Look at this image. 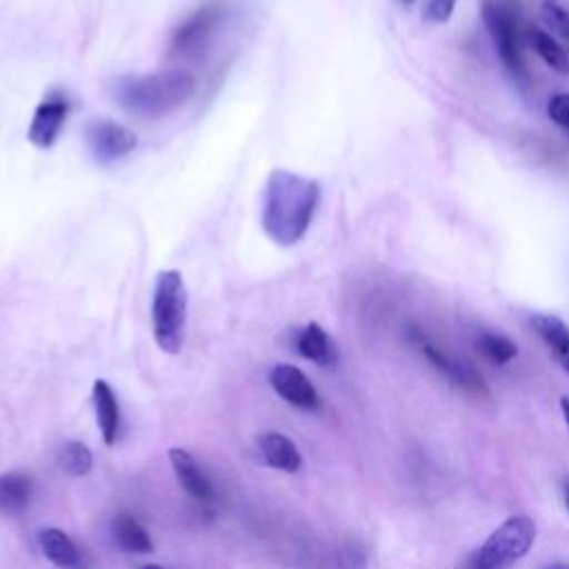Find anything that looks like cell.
<instances>
[{
  "label": "cell",
  "instance_id": "obj_28",
  "mask_svg": "<svg viewBox=\"0 0 569 569\" xmlns=\"http://www.w3.org/2000/svg\"><path fill=\"white\" fill-rule=\"evenodd\" d=\"M142 569H162V567L160 565H144Z\"/></svg>",
  "mask_w": 569,
  "mask_h": 569
},
{
  "label": "cell",
  "instance_id": "obj_1",
  "mask_svg": "<svg viewBox=\"0 0 569 569\" xmlns=\"http://www.w3.org/2000/svg\"><path fill=\"white\" fill-rule=\"evenodd\" d=\"M320 204V184L287 169H273L262 193L260 222L264 233L282 247H291L311 227Z\"/></svg>",
  "mask_w": 569,
  "mask_h": 569
},
{
  "label": "cell",
  "instance_id": "obj_8",
  "mask_svg": "<svg viewBox=\"0 0 569 569\" xmlns=\"http://www.w3.org/2000/svg\"><path fill=\"white\" fill-rule=\"evenodd\" d=\"M411 342L420 349V353L431 362V367L436 371H440L451 385L465 389V391H485V382L482 378L476 373V369L471 365H467L465 360L456 358L453 353H449L447 349H442L440 345H436L433 340H429V336H425L422 331L413 329L411 331Z\"/></svg>",
  "mask_w": 569,
  "mask_h": 569
},
{
  "label": "cell",
  "instance_id": "obj_25",
  "mask_svg": "<svg viewBox=\"0 0 569 569\" xmlns=\"http://www.w3.org/2000/svg\"><path fill=\"white\" fill-rule=\"evenodd\" d=\"M560 493H562L565 509L569 511V476H565V478H562V482H560Z\"/></svg>",
  "mask_w": 569,
  "mask_h": 569
},
{
  "label": "cell",
  "instance_id": "obj_4",
  "mask_svg": "<svg viewBox=\"0 0 569 569\" xmlns=\"http://www.w3.org/2000/svg\"><path fill=\"white\" fill-rule=\"evenodd\" d=\"M187 327V287L180 271L167 269L156 278L151 298V329L158 347L176 356L184 342Z\"/></svg>",
  "mask_w": 569,
  "mask_h": 569
},
{
  "label": "cell",
  "instance_id": "obj_5",
  "mask_svg": "<svg viewBox=\"0 0 569 569\" xmlns=\"http://www.w3.org/2000/svg\"><path fill=\"white\" fill-rule=\"evenodd\" d=\"M227 16L229 7L224 4V0H207L204 4L196 7L176 24L169 38V53L178 60L202 58L216 40Z\"/></svg>",
  "mask_w": 569,
  "mask_h": 569
},
{
  "label": "cell",
  "instance_id": "obj_16",
  "mask_svg": "<svg viewBox=\"0 0 569 569\" xmlns=\"http://www.w3.org/2000/svg\"><path fill=\"white\" fill-rule=\"evenodd\" d=\"M38 545L44 558L58 569H78L82 565L80 549L62 529H56V527L40 529Z\"/></svg>",
  "mask_w": 569,
  "mask_h": 569
},
{
  "label": "cell",
  "instance_id": "obj_21",
  "mask_svg": "<svg viewBox=\"0 0 569 569\" xmlns=\"http://www.w3.org/2000/svg\"><path fill=\"white\" fill-rule=\"evenodd\" d=\"M60 467L69 473V476H87L91 471V465H93V456L89 451V447L84 442H67L62 449H60Z\"/></svg>",
  "mask_w": 569,
  "mask_h": 569
},
{
  "label": "cell",
  "instance_id": "obj_19",
  "mask_svg": "<svg viewBox=\"0 0 569 569\" xmlns=\"http://www.w3.org/2000/svg\"><path fill=\"white\" fill-rule=\"evenodd\" d=\"M527 40L533 47V51L558 73H569V56L567 51L551 38V33H547L545 29H529L527 31Z\"/></svg>",
  "mask_w": 569,
  "mask_h": 569
},
{
  "label": "cell",
  "instance_id": "obj_7",
  "mask_svg": "<svg viewBox=\"0 0 569 569\" xmlns=\"http://www.w3.org/2000/svg\"><path fill=\"white\" fill-rule=\"evenodd\" d=\"M84 142L98 164H111L129 156L136 149L138 138L129 127L116 120L93 118L84 127Z\"/></svg>",
  "mask_w": 569,
  "mask_h": 569
},
{
  "label": "cell",
  "instance_id": "obj_22",
  "mask_svg": "<svg viewBox=\"0 0 569 569\" xmlns=\"http://www.w3.org/2000/svg\"><path fill=\"white\" fill-rule=\"evenodd\" d=\"M542 20L547 27H551L558 36L569 40V11L556 2V0H545L542 2Z\"/></svg>",
  "mask_w": 569,
  "mask_h": 569
},
{
  "label": "cell",
  "instance_id": "obj_15",
  "mask_svg": "<svg viewBox=\"0 0 569 569\" xmlns=\"http://www.w3.org/2000/svg\"><path fill=\"white\" fill-rule=\"evenodd\" d=\"M91 400H93V413H96L100 436L104 445H113L120 429V407L111 385L107 380H96L91 389Z\"/></svg>",
  "mask_w": 569,
  "mask_h": 569
},
{
  "label": "cell",
  "instance_id": "obj_3",
  "mask_svg": "<svg viewBox=\"0 0 569 569\" xmlns=\"http://www.w3.org/2000/svg\"><path fill=\"white\" fill-rule=\"evenodd\" d=\"M533 540L536 522L525 513L509 516L456 569H511L529 553Z\"/></svg>",
  "mask_w": 569,
  "mask_h": 569
},
{
  "label": "cell",
  "instance_id": "obj_20",
  "mask_svg": "<svg viewBox=\"0 0 569 569\" xmlns=\"http://www.w3.org/2000/svg\"><path fill=\"white\" fill-rule=\"evenodd\" d=\"M480 353L491 360L493 365H507L518 356V347L516 342H511L507 336L502 333H493V331H482L476 340Z\"/></svg>",
  "mask_w": 569,
  "mask_h": 569
},
{
  "label": "cell",
  "instance_id": "obj_13",
  "mask_svg": "<svg viewBox=\"0 0 569 569\" xmlns=\"http://www.w3.org/2000/svg\"><path fill=\"white\" fill-rule=\"evenodd\" d=\"M258 449L262 460L284 473H296L302 467V453L296 442L278 431H267L258 438Z\"/></svg>",
  "mask_w": 569,
  "mask_h": 569
},
{
  "label": "cell",
  "instance_id": "obj_18",
  "mask_svg": "<svg viewBox=\"0 0 569 569\" xmlns=\"http://www.w3.org/2000/svg\"><path fill=\"white\" fill-rule=\"evenodd\" d=\"M109 529H111L113 542L127 553H149L153 549V542L147 529L129 513L113 516Z\"/></svg>",
  "mask_w": 569,
  "mask_h": 569
},
{
  "label": "cell",
  "instance_id": "obj_17",
  "mask_svg": "<svg viewBox=\"0 0 569 569\" xmlns=\"http://www.w3.org/2000/svg\"><path fill=\"white\" fill-rule=\"evenodd\" d=\"M33 496V480L22 471L0 473V511L16 516L24 511Z\"/></svg>",
  "mask_w": 569,
  "mask_h": 569
},
{
  "label": "cell",
  "instance_id": "obj_9",
  "mask_svg": "<svg viewBox=\"0 0 569 569\" xmlns=\"http://www.w3.org/2000/svg\"><path fill=\"white\" fill-rule=\"evenodd\" d=\"M69 111H71V100L62 91H49L36 107L33 118L29 122L27 136L31 144L40 149H49L60 136V129L64 127Z\"/></svg>",
  "mask_w": 569,
  "mask_h": 569
},
{
  "label": "cell",
  "instance_id": "obj_27",
  "mask_svg": "<svg viewBox=\"0 0 569 569\" xmlns=\"http://www.w3.org/2000/svg\"><path fill=\"white\" fill-rule=\"evenodd\" d=\"M545 569H569V562H562V560H558V562H551V565H547Z\"/></svg>",
  "mask_w": 569,
  "mask_h": 569
},
{
  "label": "cell",
  "instance_id": "obj_24",
  "mask_svg": "<svg viewBox=\"0 0 569 569\" xmlns=\"http://www.w3.org/2000/svg\"><path fill=\"white\" fill-rule=\"evenodd\" d=\"M547 113L560 129L569 133V91L553 93L547 102Z\"/></svg>",
  "mask_w": 569,
  "mask_h": 569
},
{
  "label": "cell",
  "instance_id": "obj_10",
  "mask_svg": "<svg viewBox=\"0 0 569 569\" xmlns=\"http://www.w3.org/2000/svg\"><path fill=\"white\" fill-rule=\"evenodd\" d=\"M269 385L271 389L289 405L298 407V409H316L320 405L318 391L313 387V382L293 365L280 362L276 367L269 369Z\"/></svg>",
  "mask_w": 569,
  "mask_h": 569
},
{
  "label": "cell",
  "instance_id": "obj_12",
  "mask_svg": "<svg viewBox=\"0 0 569 569\" xmlns=\"http://www.w3.org/2000/svg\"><path fill=\"white\" fill-rule=\"evenodd\" d=\"M169 462L171 469L180 482V487L198 502H209L213 498V487L211 480L207 478V473L200 469V465L196 462V458L180 447L169 449Z\"/></svg>",
  "mask_w": 569,
  "mask_h": 569
},
{
  "label": "cell",
  "instance_id": "obj_26",
  "mask_svg": "<svg viewBox=\"0 0 569 569\" xmlns=\"http://www.w3.org/2000/svg\"><path fill=\"white\" fill-rule=\"evenodd\" d=\"M560 411H562V418H565V422L569 427V396L560 398Z\"/></svg>",
  "mask_w": 569,
  "mask_h": 569
},
{
  "label": "cell",
  "instance_id": "obj_11",
  "mask_svg": "<svg viewBox=\"0 0 569 569\" xmlns=\"http://www.w3.org/2000/svg\"><path fill=\"white\" fill-rule=\"evenodd\" d=\"M529 325L560 369L569 373V325L553 313H531Z\"/></svg>",
  "mask_w": 569,
  "mask_h": 569
},
{
  "label": "cell",
  "instance_id": "obj_2",
  "mask_svg": "<svg viewBox=\"0 0 569 569\" xmlns=\"http://www.w3.org/2000/svg\"><path fill=\"white\" fill-rule=\"evenodd\" d=\"M196 91V78L187 69L120 76L111 84L113 100L129 113L156 120L173 113Z\"/></svg>",
  "mask_w": 569,
  "mask_h": 569
},
{
  "label": "cell",
  "instance_id": "obj_6",
  "mask_svg": "<svg viewBox=\"0 0 569 569\" xmlns=\"http://www.w3.org/2000/svg\"><path fill=\"white\" fill-rule=\"evenodd\" d=\"M482 20L487 24V31L496 44V53L500 56L502 64L516 80L527 78V69L520 56V44H518V18L505 0H482L480 7Z\"/></svg>",
  "mask_w": 569,
  "mask_h": 569
},
{
  "label": "cell",
  "instance_id": "obj_23",
  "mask_svg": "<svg viewBox=\"0 0 569 569\" xmlns=\"http://www.w3.org/2000/svg\"><path fill=\"white\" fill-rule=\"evenodd\" d=\"M458 0H427L422 7V20L429 24H442L451 18Z\"/></svg>",
  "mask_w": 569,
  "mask_h": 569
},
{
  "label": "cell",
  "instance_id": "obj_14",
  "mask_svg": "<svg viewBox=\"0 0 569 569\" xmlns=\"http://www.w3.org/2000/svg\"><path fill=\"white\" fill-rule=\"evenodd\" d=\"M296 349L302 358H307L320 367H333L338 360V349H336L331 336L318 322H307L296 333Z\"/></svg>",
  "mask_w": 569,
  "mask_h": 569
},
{
  "label": "cell",
  "instance_id": "obj_29",
  "mask_svg": "<svg viewBox=\"0 0 569 569\" xmlns=\"http://www.w3.org/2000/svg\"><path fill=\"white\" fill-rule=\"evenodd\" d=\"M402 4H411V2H416V0H400Z\"/></svg>",
  "mask_w": 569,
  "mask_h": 569
}]
</instances>
